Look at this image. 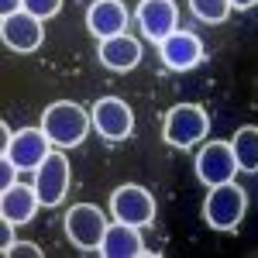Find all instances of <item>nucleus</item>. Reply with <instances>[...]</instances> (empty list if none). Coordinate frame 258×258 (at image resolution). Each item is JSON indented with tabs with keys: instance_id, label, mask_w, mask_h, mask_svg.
Listing matches in <instances>:
<instances>
[{
	"instance_id": "nucleus-11",
	"label": "nucleus",
	"mask_w": 258,
	"mask_h": 258,
	"mask_svg": "<svg viewBox=\"0 0 258 258\" xmlns=\"http://www.w3.org/2000/svg\"><path fill=\"white\" fill-rule=\"evenodd\" d=\"M48 152H52V141H48V135L41 127H21L18 135H11L7 148L0 155H7L18 169H31L35 172L41 162L48 159Z\"/></svg>"
},
{
	"instance_id": "nucleus-17",
	"label": "nucleus",
	"mask_w": 258,
	"mask_h": 258,
	"mask_svg": "<svg viewBox=\"0 0 258 258\" xmlns=\"http://www.w3.org/2000/svg\"><path fill=\"white\" fill-rule=\"evenodd\" d=\"M231 152H234V159H238L241 172H258V127L255 124H244V127L234 131Z\"/></svg>"
},
{
	"instance_id": "nucleus-6",
	"label": "nucleus",
	"mask_w": 258,
	"mask_h": 258,
	"mask_svg": "<svg viewBox=\"0 0 258 258\" xmlns=\"http://www.w3.org/2000/svg\"><path fill=\"white\" fill-rule=\"evenodd\" d=\"M90 117H93V131L103 141H124L135 131V110L120 97H100Z\"/></svg>"
},
{
	"instance_id": "nucleus-18",
	"label": "nucleus",
	"mask_w": 258,
	"mask_h": 258,
	"mask_svg": "<svg viewBox=\"0 0 258 258\" xmlns=\"http://www.w3.org/2000/svg\"><path fill=\"white\" fill-rule=\"evenodd\" d=\"M189 11L203 24H224L231 14V0H189Z\"/></svg>"
},
{
	"instance_id": "nucleus-20",
	"label": "nucleus",
	"mask_w": 258,
	"mask_h": 258,
	"mask_svg": "<svg viewBox=\"0 0 258 258\" xmlns=\"http://www.w3.org/2000/svg\"><path fill=\"white\" fill-rule=\"evenodd\" d=\"M4 251V258H18V255H28V258H41L45 251H41L35 241H11L7 248H0Z\"/></svg>"
},
{
	"instance_id": "nucleus-16",
	"label": "nucleus",
	"mask_w": 258,
	"mask_h": 258,
	"mask_svg": "<svg viewBox=\"0 0 258 258\" xmlns=\"http://www.w3.org/2000/svg\"><path fill=\"white\" fill-rule=\"evenodd\" d=\"M41 200L35 186H24V182H14L7 189H0V217L11 220V224H31V217L38 214Z\"/></svg>"
},
{
	"instance_id": "nucleus-9",
	"label": "nucleus",
	"mask_w": 258,
	"mask_h": 258,
	"mask_svg": "<svg viewBox=\"0 0 258 258\" xmlns=\"http://www.w3.org/2000/svg\"><path fill=\"white\" fill-rule=\"evenodd\" d=\"M197 176L203 186H220V182H231L238 172V159L231 152V141H207L197 152Z\"/></svg>"
},
{
	"instance_id": "nucleus-23",
	"label": "nucleus",
	"mask_w": 258,
	"mask_h": 258,
	"mask_svg": "<svg viewBox=\"0 0 258 258\" xmlns=\"http://www.w3.org/2000/svg\"><path fill=\"white\" fill-rule=\"evenodd\" d=\"M11 227H14L11 220H0V248H7V244L14 241V234H11Z\"/></svg>"
},
{
	"instance_id": "nucleus-15",
	"label": "nucleus",
	"mask_w": 258,
	"mask_h": 258,
	"mask_svg": "<svg viewBox=\"0 0 258 258\" xmlns=\"http://www.w3.org/2000/svg\"><path fill=\"white\" fill-rule=\"evenodd\" d=\"M100 255L103 258H145L148 248H145V238L135 224H110L107 234H103V244H100Z\"/></svg>"
},
{
	"instance_id": "nucleus-8",
	"label": "nucleus",
	"mask_w": 258,
	"mask_h": 258,
	"mask_svg": "<svg viewBox=\"0 0 258 258\" xmlns=\"http://www.w3.org/2000/svg\"><path fill=\"white\" fill-rule=\"evenodd\" d=\"M0 38H4V45H7L11 52L28 55V52H38L41 48V41H45V24H41V18L28 14V11H14V14L0 18Z\"/></svg>"
},
{
	"instance_id": "nucleus-21",
	"label": "nucleus",
	"mask_w": 258,
	"mask_h": 258,
	"mask_svg": "<svg viewBox=\"0 0 258 258\" xmlns=\"http://www.w3.org/2000/svg\"><path fill=\"white\" fill-rule=\"evenodd\" d=\"M14 172H21V169H18L11 159H7V155H0V189L14 186Z\"/></svg>"
},
{
	"instance_id": "nucleus-10",
	"label": "nucleus",
	"mask_w": 258,
	"mask_h": 258,
	"mask_svg": "<svg viewBox=\"0 0 258 258\" xmlns=\"http://www.w3.org/2000/svg\"><path fill=\"white\" fill-rule=\"evenodd\" d=\"M135 18H138L141 35H145L148 41H155V45H159L162 38H169L172 31H179L176 0H141L138 11H135Z\"/></svg>"
},
{
	"instance_id": "nucleus-1",
	"label": "nucleus",
	"mask_w": 258,
	"mask_h": 258,
	"mask_svg": "<svg viewBox=\"0 0 258 258\" xmlns=\"http://www.w3.org/2000/svg\"><path fill=\"white\" fill-rule=\"evenodd\" d=\"M90 127H93L90 110H83L80 103H73V100H55L41 114V131L48 135L52 145H59V148H76V145H83V138L90 135Z\"/></svg>"
},
{
	"instance_id": "nucleus-13",
	"label": "nucleus",
	"mask_w": 258,
	"mask_h": 258,
	"mask_svg": "<svg viewBox=\"0 0 258 258\" xmlns=\"http://www.w3.org/2000/svg\"><path fill=\"white\" fill-rule=\"evenodd\" d=\"M124 28H127V7L120 0H93L86 7V31L93 38L124 35Z\"/></svg>"
},
{
	"instance_id": "nucleus-3",
	"label": "nucleus",
	"mask_w": 258,
	"mask_h": 258,
	"mask_svg": "<svg viewBox=\"0 0 258 258\" xmlns=\"http://www.w3.org/2000/svg\"><path fill=\"white\" fill-rule=\"evenodd\" d=\"M210 135V114L200 103H176L162 120V138L172 148H193Z\"/></svg>"
},
{
	"instance_id": "nucleus-7",
	"label": "nucleus",
	"mask_w": 258,
	"mask_h": 258,
	"mask_svg": "<svg viewBox=\"0 0 258 258\" xmlns=\"http://www.w3.org/2000/svg\"><path fill=\"white\" fill-rule=\"evenodd\" d=\"M69 159L66 152H48V159L35 169V189H38L41 207H59L66 193H69Z\"/></svg>"
},
{
	"instance_id": "nucleus-2",
	"label": "nucleus",
	"mask_w": 258,
	"mask_h": 258,
	"mask_svg": "<svg viewBox=\"0 0 258 258\" xmlns=\"http://www.w3.org/2000/svg\"><path fill=\"white\" fill-rule=\"evenodd\" d=\"M248 210V193L241 189L238 182H220L210 186V193L203 200V220L214 227V231H234Z\"/></svg>"
},
{
	"instance_id": "nucleus-19",
	"label": "nucleus",
	"mask_w": 258,
	"mask_h": 258,
	"mask_svg": "<svg viewBox=\"0 0 258 258\" xmlns=\"http://www.w3.org/2000/svg\"><path fill=\"white\" fill-rule=\"evenodd\" d=\"M59 7H62V0H24V11L28 14H35V18H55L59 14Z\"/></svg>"
},
{
	"instance_id": "nucleus-12",
	"label": "nucleus",
	"mask_w": 258,
	"mask_h": 258,
	"mask_svg": "<svg viewBox=\"0 0 258 258\" xmlns=\"http://www.w3.org/2000/svg\"><path fill=\"white\" fill-rule=\"evenodd\" d=\"M159 55L169 69L189 73V69H197L200 62H203V41H200L193 31H182V28H179L169 38L159 41Z\"/></svg>"
},
{
	"instance_id": "nucleus-4",
	"label": "nucleus",
	"mask_w": 258,
	"mask_h": 258,
	"mask_svg": "<svg viewBox=\"0 0 258 258\" xmlns=\"http://www.w3.org/2000/svg\"><path fill=\"white\" fill-rule=\"evenodd\" d=\"M66 238L73 248H80V251H100V244H103V234H107V220L100 214V207L93 203H73L69 210H66Z\"/></svg>"
},
{
	"instance_id": "nucleus-14",
	"label": "nucleus",
	"mask_w": 258,
	"mask_h": 258,
	"mask_svg": "<svg viewBox=\"0 0 258 258\" xmlns=\"http://www.w3.org/2000/svg\"><path fill=\"white\" fill-rule=\"evenodd\" d=\"M97 59L110 69V73H131L141 62V41L131 38L127 31L124 35H110V38H100Z\"/></svg>"
},
{
	"instance_id": "nucleus-22",
	"label": "nucleus",
	"mask_w": 258,
	"mask_h": 258,
	"mask_svg": "<svg viewBox=\"0 0 258 258\" xmlns=\"http://www.w3.org/2000/svg\"><path fill=\"white\" fill-rule=\"evenodd\" d=\"M14 11H24V0H0V18L14 14Z\"/></svg>"
},
{
	"instance_id": "nucleus-24",
	"label": "nucleus",
	"mask_w": 258,
	"mask_h": 258,
	"mask_svg": "<svg viewBox=\"0 0 258 258\" xmlns=\"http://www.w3.org/2000/svg\"><path fill=\"white\" fill-rule=\"evenodd\" d=\"M255 4H258V0H231V7H234V11H251Z\"/></svg>"
},
{
	"instance_id": "nucleus-5",
	"label": "nucleus",
	"mask_w": 258,
	"mask_h": 258,
	"mask_svg": "<svg viewBox=\"0 0 258 258\" xmlns=\"http://www.w3.org/2000/svg\"><path fill=\"white\" fill-rule=\"evenodd\" d=\"M110 214H114V220L148 227L155 220V197L138 182H124V186H117L110 193Z\"/></svg>"
}]
</instances>
